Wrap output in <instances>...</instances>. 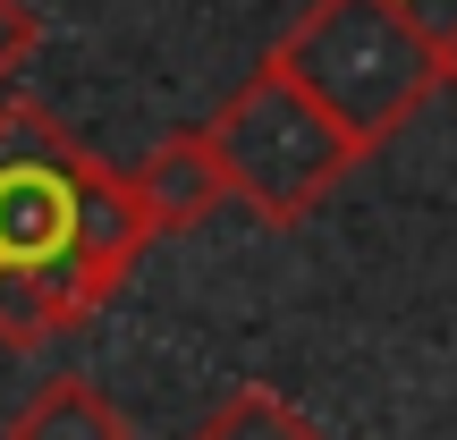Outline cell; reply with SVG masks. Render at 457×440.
<instances>
[{"label":"cell","mask_w":457,"mask_h":440,"mask_svg":"<svg viewBox=\"0 0 457 440\" xmlns=\"http://www.w3.org/2000/svg\"><path fill=\"white\" fill-rule=\"evenodd\" d=\"M162 237L136 170L85 153L34 102L0 111V347H43L94 322Z\"/></svg>","instance_id":"obj_1"},{"label":"cell","mask_w":457,"mask_h":440,"mask_svg":"<svg viewBox=\"0 0 457 440\" xmlns=\"http://www.w3.org/2000/svg\"><path fill=\"white\" fill-rule=\"evenodd\" d=\"M279 68L313 85L339 128L373 153L441 94V34H424L407 0H313L279 43Z\"/></svg>","instance_id":"obj_2"},{"label":"cell","mask_w":457,"mask_h":440,"mask_svg":"<svg viewBox=\"0 0 457 440\" xmlns=\"http://www.w3.org/2000/svg\"><path fill=\"white\" fill-rule=\"evenodd\" d=\"M204 128H212L228 178H237V203H254V220H271V228H296L364 162V145L339 128V111H330L313 85H296L288 68H279V51H262L254 77H245Z\"/></svg>","instance_id":"obj_3"},{"label":"cell","mask_w":457,"mask_h":440,"mask_svg":"<svg viewBox=\"0 0 457 440\" xmlns=\"http://www.w3.org/2000/svg\"><path fill=\"white\" fill-rule=\"evenodd\" d=\"M136 195H145L153 228L170 237V228H195L212 203H228V195H237V178H228L212 128H179V136H162V145L136 162Z\"/></svg>","instance_id":"obj_4"},{"label":"cell","mask_w":457,"mask_h":440,"mask_svg":"<svg viewBox=\"0 0 457 440\" xmlns=\"http://www.w3.org/2000/svg\"><path fill=\"white\" fill-rule=\"evenodd\" d=\"M9 440H136V432L85 373H51L43 390L9 415Z\"/></svg>","instance_id":"obj_5"},{"label":"cell","mask_w":457,"mask_h":440,"mask_svg":"<svg viewBox=\"0 0 457 440\" xmlns=\"http://www.w3.org/2000/svg\"><path fill=\"white\" fill-rule=\"evenodd\" d=\"M187 440H330V432L305 424V415H296L288 398L271 390V381H245V390H228Z\"/></svg>","instance_id":"obj_6"},{"label":"cell","mask_w":457,"mask_h":440,"mask_svg":"<svg viewBox=\"0 0 457 440\" xmlns=\"http://www.w3.org/2000/svg\"><path fill=\"white\" fill-rule=\"evenodd\" d=\"M34 43H43V17H34L26 0H0V85L34 60Z\"/></svg>","instance_id":"obj_7"},{"label":"cell","mask_w":457,"mask_h":440,"mask_svg":"<svg viewBox=\"0 0 457 440\" xmlns=\"http://www.w3.org/2000/svg\"><path fill=\"white\" fill-rule=\"evenodd\" d=\"M441 85H449V94H457V26L441 34Z\"/></svg>","instance_id":"obj_8"}]
</instances>
